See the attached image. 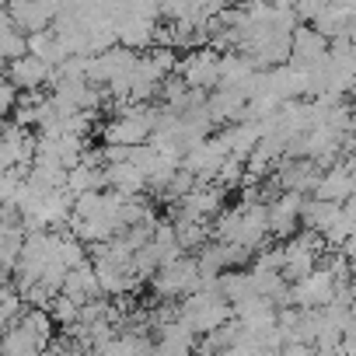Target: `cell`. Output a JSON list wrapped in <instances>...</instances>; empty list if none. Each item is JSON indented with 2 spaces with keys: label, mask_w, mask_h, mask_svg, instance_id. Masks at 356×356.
<instances>
[{
  "label": "cell",
  "mask_w": 356,
  "mask_h": 356,
  "mask_svg": "<svg viewBox=\"0 0 356 356\" xmlns=\"http://www.w3.org/2000/svg\"><path fill=\"white\" fill-rule=\"evenodd\" d=\"M49 70H53V67H46L42 60H35L32 53H25V56H18V60L8 63V84H11V88L35 91V88H42V84L49 81Z\"/></svg>",
  "instance_id": "6da1fadb"
},
{
  "label": "cell",
  "mask_w": 356,
  "mask_h": 356,
  "mask_svg": "<svg viewBox=\"0 0 356 356\" xmlns=\"http://www.w3.org/2000/svg\"><path fill=\"white\" fill-rule=\"evenodd\" d=\"M18 325L29 328V332L39 339V346H46V342L53 339V332H56V321H53L46 311H35V307H25V314L18 318Z\"/></svg>",
  "instance_id": "3957f363"
},
{
  "label": "cell",
  "mask_w": 356,
  "mask_h": 356,
  "mask_svg": "<svg viewBox=\"0 0 356 356\" xmlns=\"http://www.w3.org/2000/svg\"><path fill=\"white\" fill-rule=\"evenodd\" d=\"M39 356H49V353H46V349H42V353H39Z\"/></svg>",
  "instance_id": "277c9868"
},
{
  "label": "cell",
  "mask_w": 356,
  "mask_h": 356,
  "mask_svg": "<svg viewBox=\"0 0 356 356\" xmlns=\"http://www.w3.org/2000/svg\"><path fill=\"white\" fill-rule=\"evenodd\" d=\"M39 353H42V346L29 328L11 325L0 332V356H39Z\"/></svg>",
  "instance_id": "7a4b0ae2"
}]
</instances>
